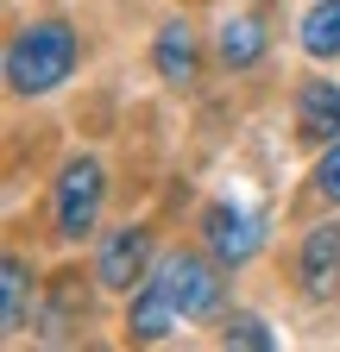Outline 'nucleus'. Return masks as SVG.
<instances>
[{
    "label": "nucleus",
    "mask_w": 340,
    "mask_h": 352,
    "mask_svg": "<svg viewBox=\"0 0 340 352\" xmlns=\"http://www.w3.org/2000/svg\"><path fill=\"white\" fill-rule=\"evenodd\" d=\"M76 69V32L63 19H38L7 44V82L13 95H51V88Z\"/></svg>",
    "instance_id": "f257e3e1"
},
{
    "label": "nucleus",
    "mask_w": 340,
    "mask_h": 352,
    "mask_svg": "<svg viewBox=\"0 0 340 352\" xmlns=\"http://www.w3.org/2000/svg\"><path fill=\"white\" fill-rule=\"evenodd\" d=\"M101 195H107V170H101L95 157L63 164L57 195H51V220H57V233H63V239H82V233L101 220Z\"/></svg>",
    "instance_id": "f03ea898"
},
{
    "label": "nucleus",
    "mask_w": 340,
    "mask_h": 352,
    "mask_svg": "<svg viewBox=\"0 0 340 352\" xmlns=\"http://www.w3.org/2000/svg\"><path fill=\"white\" fill-rule=\"evenodd\" d=\"M296 289L309 302H334L340 296V220H328V227H315L303 239V252H296Z\"/></svg>",
    "instance_id": "7ed1b4c3"
},
{
    "label": "nucleus",
    "mask_w": 340,
    "mask_h": 352,
    "mask_svg": "<svg viewBox=\"0 0 340 352\" xmlns=\"http://www.w3.org/2000/svg\"><path fill=\"white\" fill-rule=\"evenodd\" d=\"M189 315H183V302H177V289H170V277H164V264L139 283V296H133V308H126V333L133 340H164L170 327H183Z\"/></svg>",
    "instance_id": "20e7f679"
},
{
    "label": "nucleus",
    "mask_w": 340,
    "mask_h": 352,
    "mask_svg": "<svg viewBox=\"0 0 340 352\" xmlns=\"http://www.w3.org/2000/svg\"><path fill=\"white\" fill-rule=\"evenodd\" d=\"M145 264H151V233L145 227H114L101 239V258H95V277L107 289H133L145 283Z\"/></svg>",
    "instance_id": "39448f33"
},
{
    "label": "nucleus",
    "mask_w": 340,
    "mask_h": 352,
    "mask_svg": "<svg viewBox=\"0 0 340 352\" xmlns=\"http://www.w3.org/2000/svg\"><path fill=\"white\" fill-rule=\"evenodd\" d=\"M265 227H259V214H246V208H215L208 214V252H215L221 264H246L252 252H259Z\"/></svg>",
    "instance_id": "423d86ee"
},
{
    "label": "nucleus",
    "mask_w": 340,
    "mask_h": 352,
    "mask_svg": "<svg viewBox=\"0 0 340 352\" xmlns=\"http://www.w3.org/2000/svg\"><path fill=\"white\" fill-rule=\"evenodd\" d=\"M164 277H170V289H177V302H183V315H208V308L221 302V277L208 271L202 258H189V252H177V258H164Z\"/></svg>",
    "instance_id": "0eeeda50"
},
{
    "label": "nucleus",
    "mask_w": 340,
    "mask_h": 352,
    "mask_svg": "<svg viewBox=\"0 0 340 352\" xmlns=\"http://www.w3.org/2000/svg\"><path fill=\"white\" fill-rule=\"evenodd\" d=\"M296 126H303L309 139H334L340 132V82L315 76V82L296 88Z\"/></svg>",
    "instance_id": "6e6552de"
},
{
    "label": "nucleus",
    "mask_w": 340,
    "mask_h": 352,
    "mask_svg": "<svg viewBox=\"0 0 340 352\" xmlns=\"http://www.w3.org/2000/svg\"><path fill=\"white\" fill-rule=\"evenodd\" d=\"M158 76L170 82V88H189L195 82V32L183 25V19H170L164 32H158Z\"/></svg>",
    "instance_id": "1a4fd4ad"
},
{
    "label": "nucleus",
    "mask_w": 340,
    "mask_h": 352,
    "mask_svg": "<svg viewBox=\"0 0 340 352\" xmlns=\"http://www.w3.org/2000/svg\"><path fill=\"white\" fill-rule=\"evenodd\" d=\"M215 51H221V63H227V69H252V63L265 57V19L233 13V19L221 25V38H215Z\"/></svg>",
    "instance_id": "9d476101"
},
{
    "label": "nucleus",
    "mask_w": 340,
    "mask_h": 352,
    "mask_svg": "<svg viewBox=\"0 0 340 352\" xmlns=\"http://www.w3.org/2000/svg\"><path fill=\"white\" fill-rule=\"evenodd\" d=\"M303 51L309 57H340V0H315L309 19H303Z\"/></svg>",
    "instance_id": "9b49d317"
},
{
    "label": "nucleus",
    "mask_w": 340,
    "mask_h": 352,
    "mask_svg": "<svg viewBox=\"0 0 340 352\" xmlns=\"http://www.w3.org/2000/svg\"><path fill=\"white\" fill-rule=\"evenodd\" d=\"M0 289H7V302H0V321H7V333H19V327H25V296H32L25 258H7V264H0Z\"/></svg>",
    "instance_id": "f8f14e48"
},
{
    "label": "nucleus",
    "mask_w": 340,
    "mask_h": 352,
    "mask_svg": "<svg viewBox=\"0 0 340 352\" xmlns=\"http://www.w3.org/2000/svg\"><path fill=\"white\" fill-rule=\"evenodd\" d=\"M76 308H89V302H82V283H76V277H63V283H57V308L45 315V333H51V340H63V333H70V315H76Z\"/></svg>",
    "instance_id": "ddd939ff"
},
{
    "label": "nucleus",
    "mask_w": 340,
    "mask_h": 352,
    "mask_svg": "<svg viewBox=\"0 0 340 352\" xmlns=\"http://www.w3.org/2000/svg\"><path fill=\"white\" fill-rule=\"evenodd\" d=\"M221 340H227V346H252V352H271V333H265V321H259V315H233Z\"/></svg>",
    "instance_id": "4468645a"
},
{
    "label": "nucleus",
    "mask_w": 340,
    "mask_h": 352,
    "mask_svg": "<svg viewBox=\"0 0 340 352\" xmlns=\"http://www.w3.org/2000/svg\"><path fill=\"white\" fill-rule=\"evenodd\" d=\"M315 189H321L328 201H340V139H334V151H328L321 170H315Z\"/></svg>",
    "instance_id": "2eb2a0df"
}]
</instances>
